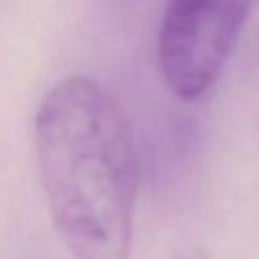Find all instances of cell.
Here are the masks:
<instances>
[{
    "label": "cell",
    "mask_w": 259,
    "mask_h": 259,
    "mask_svg": "<svg viewBox=\"0 0 259 259\" xmlns=\"http://www.w3.org/2000/svg\"><path fill=\"white\" fill-rule=\"evenodd\" d=\"M34 148L55 231L75 259H127L138 190L130 123L89 77H67L42 97Z\"/></svg>",
    "instance_id": "obj_1"
},
{
    "label": "cell",
    "mask_w": 259,
    "mask_h": 259,
    "mask_svg": "<svg viewBox=\"0 0 259 259\" xmlns=\"http://www.w3.org/2000/svg\"><path fill=\"white\" fill-rule=\"evenodd\" d=\"M255 0H166L158 28V67L168 89L204 97L221 79Z\"/></svg>",
    "instance_id": "obj_2"
}]
</instances>
